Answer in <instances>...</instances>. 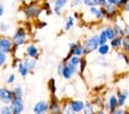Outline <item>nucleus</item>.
<instances>
[{
	"label": "nucleus",
	"instance_id": "37998d69",
	"mask_svg": "<svg viewBox=\"0 0 129 114\" xmlns=\"http://www.w3.org/2000/svg\"><path fill=\"white\" fill-rule=\"evenodd\" d=\"M122 9H123V12H126V13H129V0L126 3V5L123 6V8Z\"/></svg>",
	"mask_w": 129,
	"mask_h": 114
},
{
	"label": "nucleus",
	"instance_id": "2eb2a0df",
	"mask_svg": "<svg viewBox=\"0 0 129 114\" xmlns=\"http://www.w3.org/2000/svg\"><path fill=\"white\" fill-rule=\"evenodd\" d=\"M68 1H69V0H54L52 12H53L55 15H58V16H61L62 15V9L67 6Z\"/></svg>",
	"mask_w": 129,
	"mask_h": 114
},
{
	"label": "nucleus",
	"instance_id": "39448f33",
	"mask_svg": "<svg viewBox=\"0 0 129 114\" xmlns=\"http://www.w3.org/2000/svg\"><path fill=\"white\" fill-rule=\"evenodd\" d=\"M14 43L12 41V37H8L5 35H0V52L11 54L13 50Z\"/></svg>",
	"mask_w": 129,
	"mask_h": 114
},
{
	"label": "nucleus",
	"instance_id": "f704fd0d",
	"mask_svg": "<svg viewBox=\"0 0 129 114\" xmlns=\"http://www.w3.org/2000/svg\"><path fill=\"white\" fill-rule=\"evenodd\" d=\"M42 9H43V12L46 11V12H47V14H51V13H52L51 4H50V3H44L43 6H42Z\"/></svg>",
	"mask_w": 129,
	"mask_h": 114
},
{
	"label": "nucleus",
	"instance_id": "5701e85b",
	"mask_svg": "<svg viewBox=\"0 0 129 114\" xmlns=\"http://www.w3.org/2000/svg\"><path fill=\"white\" fill-rule=\"evenodd\" d=\"M113 29H114V32H115V36H120V37H123L124 33H123V25H121L120 23L114 20V24L112 25Z\"/></svg>",
	"mask_w": 129,
	"mask_h": 114
},
{
	"label": "nucleus",
	"instance_id": "9d476101",
	"mask_svg": "<svg viewBox=\"0 0 129 114\" xmlns=\"http://www.w3.org/2000/svg\"><path fill=\"white\" fill-rule=\"evenodd\" d=\"M13 100V92L8 87L0 88V101L3 104H11Z\"/></svg>",
	"mask_w": 129,
	"mask_h": 114
},
{
	"label": "nucleus",
	"instance_id": "393cba45",
	"mask_svg": "<svg viewBox=\"0 0 129 114\" xmlns=\"http://www.w3.org/2000/svg\"><path fill=\"white\" fill-rule=\"evenodd\" d=\"M47 89H48V91H50L51 95H55L56 93V82L53 77L47 81Z\"/></svg>",
	"mask_w": 129,
	"mask_h": 114
},
{
	"label": "nucleus",
	"instance_id": "6e6552de",
	"mask_svg": "<svg viewBox=\"0 0 129 114\" xmlns=\"http://www.w3.org/2000/svg\"><path fill=\"white\" fill-rule=\"evenodd\" d=\"M48 112L50 113H61V101L55 95H51V99L48 100Z\"/></svg>",
	"mask_w": 129,
	"mask_h": 114
},
{
	"label": "nucleus",
	"instance_id": "ddd939ff",
	"mask_svg": "<svg viewBox=\"0 0 129 114\" xmlns=\"http://www.w3.org/2000/svg\"><path fill=\"white\" fill-rule=\"evenodd\" d=\"M119 107L118 106V97H116L115 93H111L108 96V99L105 104V111L106 112H110V113H113V111Z\"/></svg>",
	"mask_w": 129,
	"mask_h": 114
},
{
	"label": "nucleus",
	"instance_id": "cd10ccee",
	"mask_svg": "<svg viewBox=\"0 0 129 114\" xmlns=\"http://www.w3.org/2000/svg\"><path fill=\"white\" fill-rule=\"evenodd\" d=\"M0 113L1 114H13V108L11 104H3L0 107Z\"/></svg>",
	"mask_w": 129,
	"mask_h": 114
},
{
	"label": "nucleus",
	"instance_id": "c03bdc74",
	"mask_svg": "<svg viewBox=\"0 0 129 114\" xmlns=\"http://www.w3.org/2000/svg\"><path fill=\"white\" fill-rule=\"evenodd\" d=\"M116 3H118V0H107V4L110 5H115Z\"/></svg>",
	"mask_w": 129,
	"mask_h": 114
},
{
	"label": "nucleus",
	"instance_id": "1a4fd4ad",
	"mask_svg": "<svg viewBox=\"0 0 129 114\" xmlns=\"http://www.w3.org/2000/svg\"><path fill=\"white\" fill-rule=\"evenodd\" d=\"M104 8H105V19L114 21V20L116 19V16L119 15V11H120V9H119L115 5L106 4V6H105Z\"/></svg>",
	"mask_w": 129,
	"mask_h": 114
},
{
	"label": "nucleus",
	"instance_id": "79ce46f5",
	"mask_svg": "<svg viewBox=\"0 0 129 114\" xmlns=\"http://www.w3.org/2000/svg\"><path fill=\"white\" fill-rule=\"evenodd\" d=\"M4 14H5V7L3 4H0V17L4 16Z\"/></svg>",
	"mask_w": 129,
	"mask_h": 114
},
{
	"label": "nucleus",
	"instance_id": "4c0bfd02",
	"mask_svg": "<svg viewBox=\"0 0 129 114\" xmlns=\"http://www.w3.org/2000/svg\"><path fill=\"white\" fill-rule=\"evenodd\" d=\"M80 5H82V0H72V3H70V7L72 8L78 7Z\"/></svg>",
	"mask_w": 129,
	"mask_h": 114
},
{
	"label": "nucleus",
	"instance_id": "a18cd8bd",
	"mask_svg": "<svg viewBox=\"0 0 129 114\" xmlns=\"http://www.w3.org/2000/svg\"><path fill=\"white\" fill-rule=\"evenodd\" d=\"M7 1H20V0H7Z\"/></svg>",
	"mask_w": 129,
	"mask_h": 114
},
{
	"label": "nucleus",
	"instance_id": "49530a36",
	"mask_svg": "<svg viewBox=\"0 0 129 114\" xmlns=\"http://www.w3.org/2000/svg\"><path fill=\"white\" fill-rule=\"evenodd\" d=\"M1 105H3V103H1V101H0V107H1Z\"/></svg>",
	"mask_w": 129,
	"mask_h": 114
},
{
	"label": "nucleus",
	"instance_id": "f03ea898",
	"mask_svg": "<svg viewBox=\"0 0 129 114\" xmlns=\"http://www.w3.org/2000/svg\"><path fill=\"white\" fill-rule=\"evenodd\" d=\"M22 12L28 20H38L43 13V9L36 4H29V5L24 6Z\"/></svg>",
	"mask_w": 129,
	"mask_h": 114
},
{
	"label": "nucleus",
	"instance_id": "dca6fc26",
	"mask_svg": "<svg viewBox=\"0 0 129 114\" xmlns=\"http://www.w3.org/2000/svg\"><path fill=\"white\" fill-rule=\"evenodd\" d=\"M116 97H118V106L119 107H124L126 101L129 97V91L128 90H119L118 93H116Z\"/></svg>",
	"mask_w": 129,
	"mask_h": 114
},
{
	"label": "nucleus",
	"instance_id": "2f4dec72",
	"mask_svg": "<svg viewBox=\"0 0 129 114\" xmlns=\"http://www.w3.org/2000/svg\"><path fill=\"white\" fill-rule=\"evenodd\" d=\"M9 29H11V25L8 24V23H5V22L0 23V32L6 33L7 31H9Z\"/></svg>",
	"mask_w": 129,
	"mask_h": 114
},
{
	"label": "nucleus",
	"instance_id": "412c9836",
	"mask_svg": "<svg viewBox=\"0 0 129 114\" xmlns=\"http://www.w3.org/2000/svg\"><path fill=\"white\" fill-rule=\"evenodd\" d=\"M12 92H13V97L15 98H23L24 96V90L22 85H14L12 88Z\"/></svg>",
	"mask_w": 129,
	"mask_h": 114
},
{
	"label": "nucleus",
	"instance_id": "0eeeda50",
	"mask_svg": "<svg viewBox=\"0 0 129 114\" xmlns=\"http://www.w3.org/2000/svg\"><path fill=\"white\" fill-rule=\"evenodd\" d=\"M88 14L96 21H102L105 19V8L99 6H92V7H89Z\"/></svg>",
	"mask_w": 129,
	"mask_h": 114
},
{
	"label": "nucleus",
	"instance_id": "c756f323",
	"mask_svg": "<svg viewBox=\"0 0 129 114\" xmlns=\"http://www.w3.org/2000/svg\"><path fill=\"white\" fill-rule=\"evenodd\" d=\"M98 42H99V45H102V44H106L108 42L107 37H106V33H105L104 29L102 30L99 32V35H98Z\"/></svg>",
	"mask_w": 129,
	"mask_h": 114
},
{
	"label": "nucleus",
	"instance_id": "6ab92c4d",
	"mask_svg": "<svg viewBox=\"0 0 129 114\" xmlns=\"http://www.w3.org/2000/svg\"><path fill=\"white\" fill-rule=\"evenodd\" d=\"M16 69H17L19 74L22 76V77H27V76L30 74L29 70H28V68L25 67V65H24L23 61H22V59L19 61V63H17V66H16Z\"/></svg>",
	"mask_w": 129,
	"mask_h": 114
},
{
	"label": "nucleus",
	"instance_id": "20e7f679",
	"mask_svg": "<svg viewBox=\"0 0 129 114\" xmlns=\"http://www.w3.org/2000/svg\"><path fill=\"white\" fill-rule=\"evenodd\" d=\"M99 46V42H98V35H94L89 37L88 39H85L83 43L84 47V55L90 54L92 52H96L97 49Z\"/></svg>",
	"mask_w": 129,
	"mask_h": 114
},
{
	"label": "nucleus",
	"instance_id": "a211bd4d",
	"mask_svg": "<svg viewBox=\"0 0 129 114\" xmlns=\"http://www.w3.org/2000/svg\"><path fill=\"white\" fill-rule=\"evenodd\" d=\"M121 45H122V37H120V36H115L113 39L110 41L111 49L115 50V51H118V50L121 49Z\"/></svg>",
	"mask_w": 129,
	"mask_h": 114
},
{
	"label": "nucleus",
	"instance_id": "c85d7f7f",
	"mask_svg": "<svg viewBox=\"0 0 129 114\" xmlns=\"http://www.w3.org/2000/svg\"><path fill=\"white\" fill-rule=\"evenodd\" d=\"M86 63H88V61H86V59H85V55L81 57V61H80V65H78V73L80 74H83V71L85 70Z\"/></svg>",
	"mask_w": 129,
	"mask_h": 114
},
{
	"label": "nucleus",
	"instance_id": "4be33fe9",
	"mask_svg": "<svg viewBox=\"0 0 129 114\" xmlns=\"http://www.w3.org/2000/svg\"><path fill=\"white\" fill-rule=\"evenodd\" d=\"M74 24H75V17L74 16H68L64 21V31H70V30L74 28Z\"/></svg>",
	"mask_w": 129,
	"mask_h": 114
},
{
	"label": "nucleus",
	"instance_id": "b1692460",
	"mask_svg": "<svg viewBox=\"0 0 129 114\" xmlns=\"http://www.w3.org/2000/svg\"><path fill=\"white\" fill-rule=\"evenodd\" d=\"M84 113L85 114H92L96 112V106L92 101H85L84 104Z\"/></svg>",
	"mask_w": 129,
	"mask_h": 114
},
{
	"label": "nucleus",
	"instance_id": "e433bc0d",
	"mask_svg": "<svg viewBox=\"0 0 129 114\" xmlns=\"http://www.w3.org/2000/svg\"><path fill=\"white\" fill-rule=\"evenodd\" d=\"M123 113H127V111L123 107H116V108L113 111V114H123Z\"/></svg>",
	"mask_w": 129,
	"mask_h": 114
},
{
	"label": "nucleus",
	"instance_id": "58836bf2",
	"mask_svg": "<svg viewBox=\"0 0 129 114\" xmlns=\"http://www.w3.org/2000/svg\"><path fill=\"white\" fill-rule=\"evenodd\" d=\"M63 60H62L61 62L59 63V65H58V67H56V73H58V75H61V71H62V68H63Z\"/></svg>",
	"mask_w": 129,
	"mask_h": 114
},
{
	"label": "nucleus",
	"instance_id": "7ed1b4c3",
	"mask_svg": "<svg viewBox=\"0 0 129 114\" xmlns=\"http://www.w3.org/2000/svg\"><path fill=\"white\" fill-rule=\"evenodd\" d=\"M63 68H62V71H61V77L66 81H69L74 75L78 73V66L77 65H74V63L69 62L68 60H63Z\"/></svg>",
	"mask_w": 129,
	"mask_h": 114
},
{
	"label": "nucleus",
	"instance_id": "72a5a7b5",
	"mask_svg": "<svg viewBox=\"0 0 129 114\" xmlns=\"http://www.w3.org/2000/svg\"><path fill=\"white\" fill-rule=\"evenodd\" d=\"M82 4L86 7H92V6H97L96 0H82Z\"/></svg>",
	"mask_w": 129,
	"mask_h": 114
},
{
	"label": "nucleus",
	"instance_id": "4468645a",
	"mask_svg": "<svg viewBox=\"0 0 129 114\" xmlns=\"http://www.w3.org/2000/svg\"><path fill=\"white\" fill-rule=\"evenodd\" d=\"M13 114H21L24 111V101L23 98H15L13 97V100L11 101Z\"/></svg>",
	"mask_w": 129,
	"mask_h": 114
},
{
	"label": "nucleus",
	"instance_id": "f257e3e1",
	"mask_svg": "<svg viewBox=\"0 0 129 114\" xmlns=\"http://www.w3.org/2000/svg\"><path fill=\"white\" fill-rule=\"evenodd\" d=\"M12 41H13L14 45L19 47L25 45L29 41V35H28L27 29L24 27H17L12 36Z\"/></svg>",
	"mask_w": 129,
	"mask_h": 114
},
{
	"label": "nucleus",
	"instance_id": "aec40b11",
	"mask_svg": "<svg viewBox=\"0 0 129 114\" xmlns=\"http://www.w3.org/2000/svg\"><path fill=\"white\" fill-rule=\"evenodd\" d=\"M111 51V46L110 44H102V45H99L98 46V49H97V52H98V54L100 55V57H105V55H107L108 53H110Z\"/></svg>",
	"mask_w": 129,
	"mask_h": 114
},
{
	"label": "nucleus",
	"instance_id": "f3484780",
	"mask_svg": "<svg viewBox=\"0 0 129 114\" xmlns=\"http://www.w3.org/2000/svg\"><path fill=\"white\" fill-rule=\"evenodd\" d=\"M22 61H23V63L25 65V67L28 68L29 73H34V70H35L36 67H37V60L25 55V57L22 59Z\"/></svg>",
	"mask_w": 129,
	"mask_h": 114
},
{
	"label": "nucleus",
	"instance_id": "f8f14e48",
	"mask_svg": "<svg viewBox=\"0 0 129 114\" xmlns=\"http://www.w3.org/2000/svg\"><path fill=\"white\" fill-rule=\"evenodd\" d=\"M24 54L27 55V57L34 58V59L38 60V58L40 55V52L37 45H35V44H28L27 46H25V49H24Z\"/></svg>",
	"mask_w": 129,
	"mask_h": 114
},
{
	"label": "nucleus",
	"instance_id": "a19ab883",
	"mask_svg": "<svg viewBox=\"0 0 129 114\" xmlns=\"http://www.w3.org/2000/svg\"><path fill=\"white\" fill-rule=\"evenodd\" d=\"M97 3V6H99V7H105L106 4H107V0H96Z\"/></svg>",
	"mask_w": 129,
	"mask_h": 114
},
{
	"label": "nucleus",
	"instance_id": "7c9ffc66",
	"mask_svg": "<svg viewBox=\"0 0 129 114\" xmlns=\"http://www.w3.org/2000/svg\"><path fill=\"white\" fill-rule=\"evenodd\" d=\"M8 55L7 53H4V52H0V68H3L4 66L7 63L8 61Z\"/></svg>",
	"mask_w": 129,
	"mask_h": 114
},
{
	"label": "nucleus",
	"instance_id": "c9c22d12",
	"mask_svg": "<svg viewBox=\"0 0 129 114\" xmlns=\"http://www.w3.org/2000/svg\"><path fill=\"white\" fill-rule=\"evenodd\" d=\"M127 1H128V0H118V3L115 4V6L118 7L119 9H122V8H123V6L126 5Z\"/></svg>",
	"mask_w": 129,
	"mask_h": 114
},
{
	"label": "nucleus",
	"instance_id": "ea45409f",
	"mask_svg": "<svg viewBox=\"0 0 129 114\" xmlns=\"http://www.w3.org/2000/svg\"><path fill=\"white\" fill-rule=\"evenodd\" d=\"M36 25H37L38 29H42V28L46 27L47 25V23H46L45 21H37V23H36Z\"/></svg>",
	"mask_w": 129,
	"mask_h": 114
},
{
	"label": "nucleus",
	"instance_id": "473e14b6",
	"mask_svg": "<svg viewBox=\"0 0 129 114\" xmlns=\"http://www.w3.org/2000/svg\"><path fill=\"white\" fill-rule=\"evenodd\" d=\"M15 80H16V76L14 75V74H9V75L7 76V80H6V83H7L8 85H13L14 83H15Z\"/></svg>",
	"mask_w": 129,
	"mask_h": 114
},
{
	"label": "nucleus",
	"instance_id": "bb28decb",
	"mask_svg": "<svg viewBox=\"0 0 129 114\" xmlns=\"http://www.w3.org/2000/svg\"><path fill=\"white\" fill-rule=\"evenodd\" d=\"M121 50L129 54V35H126L122 37V45H121Z\"/></svg>",
	"mask_w": 129,
	"mask_h": 114
},
{
	"label": "nucleus",
	"instance_id": "a878e982",
	"mask_svg": "<svg viewBox=\"0 0 129 114\" xmlns=\"http://www.w3.org/2000/svg\"><path fill=\"white\" fill-rule=\"evenodd\" d=\"M104 31H105V33H106V37H107L108 42L115 37V32H114V29H113L112 25H107V27H105Z\"/></svg>",
	"mask_w": 129,
	"mask_h": 114
},
{
	"label": "nucleus",
	"instance_id": "423d86ee",
	"mask_svg": "<svg viewBox=\"0 0 129 114\" xmlns=\"http://www.w3.org/2000/svg\"><path fill=\"white\" fill-rule=\"evenodd\" d=\"M70 55H78V57H83L84 55V47L83 44L80 43V42H73L69 44V50H68V54L66 57L69 58Z\"/></svg>",
	"mask_w": 129,
	"mask_h": 114
},
{
	"label": "nucleus",
	"instance_id": "9b49d317",
	"mask_svg": "<svg viewBox=\"0 0 129 114\" xmlns=\"http://www.w3.org/2000/svg\"><path fill=\"white\" fill-rule=\"evenodd\" d=\"M32 112L36 114H45L48 112V101L47 100H38L32 107Z\"/></svg>",
	"mask_w": 129,
	"mask_h": 114
}]
</instances>
